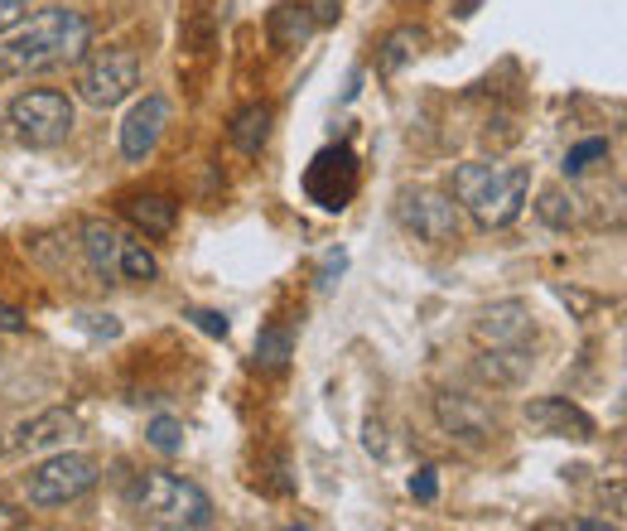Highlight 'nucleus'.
Instances as JSON below:
<instances>
[{"label":"nucleus","mask_w":627,"mask_h":531,"mask_svg":"<svg viewBox=\"0 0 627 531\" xmlns=\"http://www.w3.org/2000/svg\"><path fill=\"white\" fill-rule=\"evenodd\" d=\"M88 48H92V20L72 5H48L34 20H24L20 34H10L0 44V78H30V72L78 64Z\"/></svg>","instance_id":"nucleus-1"},{"label":"nucleus","mask_w":627,"mask_h":531,"mask_svg":"<svg viewBox=\"0 0 627 531\" xmlns=\"http://www.w3.org/2000/svg\"><path fill=\"white\" fill-rule=\"evenodd\" d=\"M531 165H498V160H468L454 169V203L468 208L482 227H512L526 208Z\"/></svg>","instance_id":"nucleus-2"},{"label":"nucleus","mask_w":627,"mask_h":531,"mask_svg":"<svg viewBox=\"0 0 627 531\" xmlns=\"http://www.w3.org/2000/svg\"><path fill=\"white\" fill-rule=\"evenodd\" d=\"M126 498H130V512H136L145 527H164V531L213 527V498L198 483L169 474V468H145V474L130 483Z\"/></svg>","instance_id":"nucleus-3"},{"label":"nucleus","mask_w":627,"mask_h":531,"mask_svg":"<svg viewBox=\"0 0 627 531\" xmlns=\"http://www.w3.org/2000/svg\"><path fill=\"white\" fill-rule=\"evenodd\" d=\"M5 121H10V136L20 145H30V150H54V145H64L72 136V121L78 116H72V102L64 92L30 88L5 106Z\"/></svg>","instance_id":"nucleus-4"},{"label":"nucleus","mask_w":627,"mask_h":531,"mask_svg":"<svg viewBox=\"0 0 627 531\" xmlns=\"http://www.w3.org/2000/svg\"><path fill=\"white\" fill-rule=\"evenodd\" d=\"M78 97L96 112H112L126 97H136L140 88V58L130 48H96V54H82L78 58Z\"/></svg>","instance_id":"nucleus-5"},{"label":"nucleus","mask_w":627,"mask_h":531,"mask_svg":"<svg viewBox=\"0 0 627 531\" xmlns=\"http://www.w3.org/2000/svg\"><path fill=\"white\" fill-rule=\"evenodd\" d=\"M96 478H102V468H96L92 454L64 450V454L44 459V464H34L30 474H24V493H30L34 507H68V502L88 498L96 488Z\"/></svg>","instance_id":"nucleus-6"},{"label":"nucleus","mask_w":627,"mask_h":531,"mask_svg":"<svg viewBox=\"0 0 627 531\" xmlns=\"http://www.w3.org/2000/svg\"><path fill=\"white\" fill-rule=\"evenodd\" d=\"M357 193V155L347 145H323L305 169V199L323 213H343Z\"/></svg>","instance_id":"nucleus-7"},{"label":"nucleus","mask_w":627,"mask_h":531,"mask_svg":"<svg viewBox=\"0 0 627 531\" xmlns=\"http://www.w3.org/2000/svg\"><path fill=\"white\" fill-rule=\"evenodd\" d=\"M396 217H401L406 233H415L420 241H430V247H444V241L458 237V203H454V193L406 189L401 199H396Z\"/></svg>","instance_id":"nucleus-8"},{"label":"nucleus","mask_w":627,"mask_h":531,"mask_svg":"<svg viewBox=\"0 0 627 531\" xmlns=\"http://www.w3.org/2000/svg\"><path fill=\"white\" fill-rule=\"evenodd\" d=\"M72 434H78V416H72L68 406H48L34 420H20L15 430H5V440H0V459L58 450V444H68Z\"/></svg>","instance_id":"nucleus-9"},{"label":"nucleus","mask_w":627,"mask_h":531,"mask_svg":"<svg viewBox=\"0 0 627 531\" xmlns=\"http://www.w3.org/2000/svg\"><path fill=\"white\" fill-rule=\"evenodd\" d=\"M526 420L540 434H560V440H579V444L598 434L594 416L584 406H574L570 396H536V402H526Z\"/></svg>","instance_id":"nucleus-10"},{"label":"nucleus","mask_w":627,"mask_h":531,"mask_svg":"<svg viewBox=\"0 0 627 531\" xmlns=\"http://www.w3.org/2000/svg\"><path fill=\"white\" fill-rule=\"evenodd\" d=\"M164 126H169V102L164 97H140L136 106H130V116L121 121V155L126 160H150L155 155V145H160L164 136Z\"/></svg>","instance_id":"nucleus-11"},{"label":"nucleus","mask_w":627,"mask_h":531,"mask_svg":"<svg viewBox=\"0 0 627 531\" xmlns=\"http://www.w3.org/2000/svg\"><path fill=\"white\" fill-rule=\"evenodd\" d=\"M474 334H478V343H482V348L522 343V338L531 334V309L522 305V300H498V305H488V309L478 314Z\"/></svg>","instance_id":"nucleus-12"},{"label":"nucleus","mask_w":627,"mask_h":531,"mask_svg":"<svg viewBox=\"0 0 627 531\" xmlns=\"http://www.w3.org/2000/svg\"><path fill=\"white\" fill-rule=\"evenodd\" d=\"M434 416H440V426L458 434V440H488L492 430V416L482 410L474 396H458V392H444V396H434Z\"/></svg>","instance_id":"nucleus-13"},{"label":"nucleus","mask_w":627,"mask_h":531,"mask_svg":"<svg viewBox=\"0 0 627 531\" xmlns=\"http://www.w3.org/2000/svg\"><path fill=\"white\" fill-rule=\"evenodd\" d=\"M319 30V20H314V10L305 5V0H281V5L265 15V39H271L281 54H289V48L309 44V34Z\"/></svg>","instance_id":"nucleus-14"},{"label":"nucleus","mask_w":627,"mask_h":531,"mask_svg":"<svg viewBox=\"0 0 627 531\" xmlns=\"http://www.w3.org/2000/svg\"><path fill=\"white\" fill-rule=\"evenodd\" d=\"M116 257H121V233L106 217H82V261L96 281H116Z\"/></svg>","instance_id":"nucleus-15"},{"label":"nucleus","mask_w":627,"mask_h":531,"mask_svg":"<svg viewBox=\"0 0 627 531\" xmlns=\"http://www.w3.org/2000/svg\"><path fill=\"white\" fill-rule=\"evenodd\" d=\"M121 208H126V217L140 227L145 237H169L174 233V223H179V203L164 199V193H130Z\"/></svg>","instance_id":"nucleus-16"},{"label":"nucleus","mask_w":627,"mask_h":531,"mask_svg":"<svg viewBox=\"0 0 627 531\" xmlns=\"http://www.w3.org/2000/svg\"><path fill=\"white\" fill-rule=\"evenodd\" d=\"M271 126H275L271 106H265V102H247L241 112H232V121H227V140H232L241 155H261V145L271 140Z\"/></svg>","instance_id":"nucleus-17"},{"label":"nucleus","mask_w":627,"mask_h":531,"mask_svg":"<svg viewBox=\"0 0 627 531\" xmlns=\"http://www.w3.org/2000/svg\"><path fill=\"white\" fill-rule=\"evenodd\" d=\"M420 44H425V34L415 30V24H401V30H391L381 39V54H377V72H386V78H391V72H401L410 58L420 54Z\"/></svg>","instance_id":"nucleus-18"},{"label":"nucleus","mask_w":627,"mask_h":531,"mask_svg":"<svg viewBox=\"0 0 627 531\" xmlns=\"http://www.w3.org/2000/svg\"><path fill=\"white\" fill-rule=\"evenodd\" d=\"M531 372V353L522 343H506V348H492L488 358H482V377L498 382V386H516Z\"/></svg>","instance_id":"nucleus-19"},{"label":"nucleus","mask_w":627,"mask_h":531,"mask_svg":"<svg viewBox=\"0 0 627 531\" xmlns=\"http://www.w3.org/2000/svg\"><path fill=\"white\" fill-rule=\"evenodd\" d=\"M116 275H126V281H136V285H150V281H160V261L150 257V247H145V241H136V237H121Z\"/></svg>","instance_id":"nucleus-20"},{"label":"nucleus","mask_w":627,"mask_h":531,"mask_svg":"<svg viewBox=\"0 0 627 531\" xmlns=\"http://www.w3.org/2000/svg\"><path fill=\"white\" fill-rule=\"evenodd\" d=\"M289 358H295V334H289L285 324H265V329L256 334V368L281 372Z\"/></svg>","instance_id":"nucleus-21"},{"label":"nucleus","mask_w":627,"mask_h":531,"mask_svg":"<svg viewBox=\"0 0 627 531\" xmlns=\"http://www.w3.org/2000/svg\"><path fill=\"white\" fill-rule=\"evenodd\" d=\"M594 160H608V140H603V136H589V140L570 145V155H565L560 169H565V179H579Z\"/></svg>","instance_id":"nucleus-22"},{"label":"nucleus","mask_w":627,"mask_h":531,"mask_svg":"<svg viewBox=\"0 0 627 531\" xmlns=\"http://www.w3.org/2000/svg\"><path fill=\"white\" fill-rule=\"evenodd\" d=\"M145 440H150L160 454H179V450H184V420H174V416H155L150 426H145Z\"/></svg>","instance_id":"nucleus-23"},{"label":"nucleus","mask_w":627,"mask_h":531,"mask_svg":"<svg viewBox=\"0 0 627 531\" xmlns=\"http://www.w3.org/2000/svg\"><path fill=\"white\" fill-rule=\"evenodd\" d=\"M536 213H540V223H550V227H570L574 223V193L546 189L540 193V203H536Z\"/></svg>","instance_id":"nucleus-24"},{"label":"nucleus","mask_w":627,"mask_h":531,"mask_svg":"<svg viewBox=\"0 0 627 531\" xmlns=\"http://www.w3.org/2000/svg\"><path fill=\"white\" fill-rule=\"evenodd\" d=\"M184 319L193 324V329H203L208 338H227V334H232L227 314H217V309H184Z\"/></svg>","instance_id":"nucleus-25"},{"label":"nucleus","mask_w":627,"mask_h":531,"mask_svg":"<svg viewBox=\"0 0 627 531\" xmlns=\"http://www.w3.org/2000/svg\"><path fill=\"white\" fill-rule=\"evenodd\" d=\"M410 498H415V502L440 498V474H434V468H415V478H410Z\"/></svg>","instance_id":"nucleus-26"},{"label":"nucleus","mask_w":627,"mask_h":531,"mask_svg":"<svg viewBox=\"0 0 627 531\" xmlns=\"http://www.w3.org/2000/svg\"><path fill=\"white\" fill-rule=\"evenodd\" d=\"M24 20H30V0H0V34L20 30Z\"/></svg>","instance_id":"nucleus-27"},{"label":"nucleus","mask_w":627,"mask_h":531,"mask_svg":"<svg viewBox=\"0 0 627 531\" xmlns=\"http://www.w3.org/2000/svg\"><path fill=\"white\" fill-rule=\"evenodd\" d=\"M82 324H88L92 334H106V338H121V324L116 314H82Z\"/></svg>","instance_id":"nucleus-28"},{"label":"nucleus","mask_w":627,"mask_h":531,"mask_svg":"<svg viewBox=\"0 0 627 531\" xmlns=\"http://www.w3.org/2000/svg\"><path fill=\"white\" fill-rule=\"evenodd\" d=\"M555 295H560V300H565V305H570V309H579V314H589V309H594V305H598V300H594V295H579V290H565V285H560V290H555Z\"/></svg>","instance_id":"nucleus-29"},{"label":"nucleus","mask_w":627,"mask_h":531,"mask_svg":"<svg viewBox=\"0 0 627 531\" xmlns=\"http://www.w3.org/2000/svg\"><path fill=\"white\" fill-rule=\"evenodd\" d=\"M20 329H24V314L10 309V305H0V334H20Z\"/></svg>","instance_id":"nucleus-30"},{"label":"nucleus","mask_w":627,"mask_h":531,"mask_svg":"<svg viewBox=\"0 0 627 531\" xmlns=\"http://www.w3.org/2000/svg\"><path fill=\"white\" fill-rule=\"evenodd\" d=\"M15 527H24V512L10 502H0V531H15Z\"/></svg>","instance_id":"nucleus-31"},{"label":"nucleus","mask_w":627,"mask_h":531,"mask_svg":"<svg viewBox=\"0 0 627 531\" xmlns=\"http://www.w3.org/2000/svg\"><path fill=\"white\" fill-rule=\"evenodd\" d=\"M343 266H347V257H343V251H333V257L323 261V281L319 285H333V275H343Z\"/></svg>","instance_id":"nucleus-32"},{"label":"nucleus","mask_w":627,"mask_h":531,"mask_svg":"<svg viewBox=\"0 0 627 531\" xmlns=\"http://www.w3.org/2000/svg\"><path fill=\"white\" fill-rule=\"evenodd\" d=\"M333 5H338V0H314L309 10H314V20H319V24H333V20H338V10H333Z\"/></svg>","instance_id":"nucleus-33"}]
</instances>
